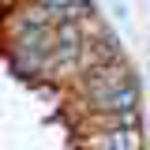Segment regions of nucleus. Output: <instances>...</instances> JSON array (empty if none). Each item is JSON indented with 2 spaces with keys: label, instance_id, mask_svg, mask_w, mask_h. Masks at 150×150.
Masks as SVG:
<instances>
[{
  "label": "nucleus",
  "instance_id": "obj_1",
  "mask_svg": "<svg viewBox=\"0 0 150 150\" xmlns=\"http://www.w3.org/2000/svg\"><path fill=\"white\" fill-rule=\"evenodd\" d=\"M90 150H146L143 124H94Z\"/></svg>",
  "mask_w": 150,
  "mask_h": 150
},
{
  "label": "nucleus",
  "instance_id": "obj_2",
  "mask_svg": "<svg viewBox=\"0 0 150 150\" xmlns=\"http://www.w3.org/2000/svg\"><path fill=\"white\" fill-rule=\"evenodd\" d=\"M34 4H41L56 23H90L94 15L90 0H34Z\"/></svg>",
  "mask_w": 150,
  "mask_h": 150
}]
</instances>
